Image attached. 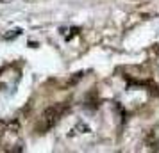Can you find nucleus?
I'll return each mask as SVG.
<instances>
[{"instance_id":"nucleus-1","label":"nucleus","mask_w":159,"mask_h":153,"mask_svg":"<svg viewBox=\"0 0 159 153\" xmlns=\"http://www.w3.org/2000/svg\"><path fill=\"white\" fill-rule=\"evenodd\" d=\"M65 110H66V105H63V103H56V105L48 107L41 114V119H39V123L36 126V132L38 134H45V132H48L50 128H54L56 123L61 119V116L65 114Z\"/></svg>"}]
</instances>
